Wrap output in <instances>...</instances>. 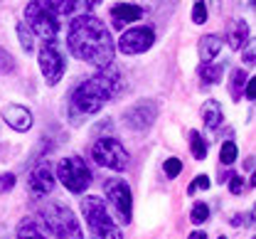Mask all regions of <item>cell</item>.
Wrapping results in <instances>:
<instances>
[{
    "mask_svg": "<svg viewBox=\"0 0 256 239\" xmlns=\"http://www.w3.org/2000/svg\"><path fill=\"white\" fill-rule=\"evenodd\" d=\"M82 214H84V222L92 232L94 239H124L116 220L108 214L106 202L96 195H86L82 200Z\"/></svg>",
    "mask_w": 256,
    "mask_h": 239,
    "instance_id": "cell-3",
    "label": "cell"
},
{
    "mask_svg": "<svg viewBox=\"0 0 256 239\" xmlns=\"http://www.w3.org/2000/svg\"><path fill=\"white\" fill-rule=\"evenodd\" d=\"M244 96H246V102H254L256 99V79H246V84H244Z\"/></svg>",
    "mask_w": 256,
    "mask_h": 239,
    "instance_id": "cell-31",
    "label": "cell"
},
{
    "mask_svg": "<svg viewBox=\"0 0 256 239\" xmlns=\"http://www.w3.org/2000/svg\"><path fill=\"white\" fill-rule=\"evenodd\" d=\"M188 239H207V234H204V232H192Z\"/></svg>",
    "mask_w": 256,
    "mask_h": 239,
    "instance_id": "cell-35",
    "label": "cell"
},
{
    "mask_svg": "<svg viewBox=\"0 0 256 239\" xmlns=\"http://www.w3.org/2000/svg\"><path fill=\"white\" fill-rule=\"evenodd\" d=\"M197 76H200L204 84H220V82H222V64L202 62V64L197 67Z\"/></svg>",
    "mask_w": 256,
    "mask_h": 239,
    "instance_id": "cell-19",
    "label": "cell"
},
{
    "mask_svg": "<svg viewBox=\"0 0 256 239\" xmlns=\"http://www.w3.org/2000/svg\"><path fill=\"white\" fill-rule=\"evenodd\" d=\"M143 18V8L133 5V2H116L111 8V20L116 30H124L128 22H138Z\"/></svg>",
    "mask_w": 256,
    "mask_h": 239,
    "instance_id": "cell-14",
    "label": "cell"
},
{
    "mask_svg": "<svg viewBox=\"0 0 256 239\" xmlns=\"http://www.w3.org/2000/svg\"><path fill=\"white\" fill-rule=\"evenodd\" d=\"M101 0H79V10H84V12H89L92 8H96Z\"/></svg>",
    "mask_w": 256,
    "mask_h": 239,
    "instance_id": "cell-33",
    "label": "cell"
},
{
    "mask_svg": "<svg viewBox=\"0 0 256 239\" xmlns=\"http://www.w3.org/2000/svg\"><path fill=\"white\" fill-rule=\"evenodd\" d=\"M236 156H239L236 143H234V140H224L222 150H220V160H222V166H232V163L236 160Z\"/></svg>",
    "mask_w": 256,
    "mask_h": 239,
    "instance_id": "cell-24",
    "label": "cell"
},
{
    "mask_svg": "<svg viewBox=\"0 0 256 239\" xmlns=\"http://www.w3.org/2000/svg\"><path fill=\"white\" fill-rule=\"evenodd\" d=\"M192 22L194 25H204L207 22V0H194V5H192Z\"/></svg>",
    "mask_w": 256,
    "mask_h": 239,
    "instance_id": "cell-26",
    "label": "cell"
},
{
    "mask_svg": "<svg viewBox=\"0 0 256 239\" xmlns=\"http://www.w3.org/2000/svg\"><path fill=\"white\" fill-rule=\"evenodd\" d=\"M190 220L192 224H204L210 220V205L207 202H194V207L190 212Z\"/></svg>",
    "mask_w": 256,
    "mask_h": 239,
    "instance_id": "cell-25",
    "label": "cell"
},
{
    "mask_svg": "<svg viewBox=\"0 0 256 239\" xmlns=\"http://www.w3.org/2000/svg\"><path fill=\"white\" fill-rule=\"evenodd\" d=\"M246 42H249V22L246 20H232V25L226 30V44L234 52H239Z\"/></svg>",
    "mask_w": 256,
    "mask_h": 239,
    "instance_id": "cell-15",
    "label": "cell"
},
{
    "mask_svg": "<svg viewBox=\"0 0 256 239\" xmlns=\"http://www.w3.org/2000/svg\"><path fill=\"white\" fill-rule=\"evenodd\" d=\"M124 89L121 72L114 64H106L96 72L94 76L84 79L69 99V121L72 126H82L86 118H92L104 108V104L114 96H118Z\"/></svg>",
    "mask_w": 256,
    "mask_h": 239,
    "instance_id": "cell-2",
    "label": "cell"
},
{
    "mask_svg": "<svg viewBox=\"0 0 256 239\" xmlns=\"http://www.w3.org/2000/svg\"><path fill=\"white\" fill-rule=\"evenodd\" d=\"M202 121H204V128L207 131H217L222 126L224 111H222V106H220V102L210 99V102L202 104Z\"/></svg>",
    "mask_w": 256,
    "mask_h": 239,
    "instance_id": "cell-17",
    "label": "cell"
},
{
    "mask_svg": "<svg viewBox=\"0 0 256 239\" xmlns=\"http://www.w3.org/2000/svg\"><path fill=\"white\" fill-rule=\"evenodd\" d=\"M156 42V32L146 25H136V28H128L126 32L121 34L118 40V50L124 54H143L153 47Z\"/></svg>",
    "mask_w": 256,
    "mask_h": 239,
    "instance_id": "cell-10",
    "label": "cell"
},
{
    "mask_svg": "<svg viewBox=\"0 0 256 239\" xmlns=\"http://www.w3.org/2000/svg\"><path fill=\"white\" fill-rule=\"evenodd\" d=\"M92 158L101 168H108V170H126L128 168V150L121 146V140L116 138L106 136V138H98L94 146H92Z\"/></svg>",
    "mask_w": 256,
    "mask_h": 239,
    "instance_id": "cell-7",
    "label": "cell"
},
{
    "mask_svg": "<svg viewBox=\"0 0 256 239\" xmlns=\"http://www.w3.org/2000/svg\"><path fill=\"white\" fill-rule=\"evenodd\" d=\"M37 62H40V72L50 86L62 82L64 72H66V60H64V52L60 50L57 42H42V47L37 52Z\"/></svg>",
    "mask_w": 256,
    "mask_h": 239,
    "instance_id": "cell-8",
    "label": "cell"
},
{
    "mask_svg": "<svg viewBox=\"0 0 256 239\" xmlns=\"http://www.w3.org/2000/svg\"><path fill=\"white\" fill-rule=\"evenodd\" d=\"M66 44L76 60H82L96 69L111 64L114 54H116V42L108 32V28L96 15H89V12H82L69 22Z\"/></svg>",
    "mask_w": 256,
    "mask_h": 239,
    "instance_id": "cell-1",
    "label": "cell"
},
{
    "mask_svg": "<svg viewBox=\"0 0 256 239\" xmlns=\"http://www.w3.org/2000/svg\"><path fill=\"white\" fill-rule=\"evenodd\" d=\"M162 172H165V178L175 180V178L182 172V160H180V158H168V160L162 163Z\"/></svg>",
    "mask_w": 256,
    "mask_h": 239,
    "instance_id": "cell-27",
    "label": "cell"
},
{
    "mask_svg": "<svg viewBox=\"0 0 256 239\" xmlns=\"http://www.w3.org/2000/svg\"><path fill=\"white\" fill-rule=\"evenodd\" d=\"M18 239H47V234L40 230V224L32 217H25L18 224Z\"/></svg>",
    "mask_w": 256,
    "mask_h": 239,
    "instance_id": "cell-20",
    "label": "cell"
},
{
    "mask_svg": "<svg viewBox=\"0 0 256 239\" xmlns=\"http://www.w3.org/2000/svg\"><path fill=\"white\" fill-rule=\"evenodd\" d=\"M54 178L62 182L64 188L72 192V195H82L89 185H92V170L86 166V160H82L79 156H66L57 163V172Z\"/></svg>",
    "mask_w": 256,
    "mask_h": 239,
    "instance_id": "cell-5",
    "label": "cell"
},
{
    "mask_svg": "<svg viewBox=\"0 0 256 239\" xmlns=\"http://www.w3.org/2000/svg\"><path fill=\"white\" fill-rule=\"evenodd\" d=\"M156 116H158V108H156L153 104L140 102V104H136V106H130L126 114H124V121H126V126L130 131L143 134V131H148V128L153 126Z\"/></svg>",
    "mask_w": 256,
    "mask_h": 239,
    "instance_id": "cell-11",
    "label": "cell"
},
{
    "mask_svg": "<svg viewBox=\"0 0 256 239\" xmlns=\"http://www.w3.org/2000/svg\"><path fill=\"white\" fill-rule=\"evenodd\" d=\"M212 2H214V8H217V5H220V0H212Z\"/></svg>",
    "mask_w": 256,
    "mask_h": 239,
    "instance_id": "cell-36",
    "label": "cell"
},
{
    "mask_svg": "<svg viewBox=\"0 0 256 239\" xmlns=\"http://www.w3.org/2000/svg\"><path fill=\"white\" fill-rule=\"evenodd\" d=\"M244 64H254V60H256V50H254V44L252 42H246L244 47Z\"/></svg>",
    "mask_w": 256,
    "mask_h": 239,
    "instance_id": "cell-32",
    "label": "cell"
},
{
    "mask_svg": "<svg viewBox=\"0 0 256 239\" xmlns=\"http://www.w3.org/2000/svg\"><path fill=\"white\" fill-rule=\"evenodd\" d=\"M44 224L50 230V234L57 239H84L82 234V227H79V220L76 214L62 202H52V205L44 210Z\"/></svg>",
    "mask_w": 256,
    "mask_h": 239,
    "instance_id": "cell-6",
    "label": "cell"
},
{
    "mask_svg": "<svg viewBox=\"0 0 256 239\" xmlns=\"http://www.w3.org/2000/svg\"><path fill=\"white\" fill-rule=\"evenodd\" d=\"M246 79H249V74H246L244 69H232V74H229V96H232L234 102H239V99L244 96V84H246Z\"/></svg>",
    "mask_w": 256,
    "mask_h": 239,
    "instance_id": "cell-18",
    "label": "cell"
},
{
    "mask_svg": "<svg viewBox=\"0 0 256 239\" xmlns=\"http://www.w3.org/2000/svg\"><path fill=\"white\" fill-rule=\"evenodd\" d=\"M15 32L20 37V47L25 50V54H34V34H32V30L28 28V22H18Z\"/></svg>",
    "mask_w": 256,
    "mask_h": 239,
    "instance_id": "cell-21",
    "label": "cell"
},
{
    "mask_svg": "<svg viewBox=\"0 0 256 239\" xmlns=\"http://www.w3.org/2000/svg\"><path fill=\"white\" fill-rule=\"evenodd\" d=\"M229 192H232V195H242V192H244V178H242V175L234 172V175L229 178Z\"/></svg>",
    "mask_w": 256,
    "mask_h": 239,
    "instance_id": "cell-29",
    "label": "cell"
},
{
    "mask_svg": "<svg viewBox=\"0 0 256 239\" xmlns=\"http://www.w3.org/2000/svg\"><path fill=\"white\" fill-rule=\"evenodd\" d=\"M57 15H74L79 10V0H47Z\"/></svg>",
    "mask_w": 256,
    "mask_h": 239,
    "instance_id": "cell-23",
    "label": "cell"
},
{
    "mask_svg": "<svg viewBox=\"0 0 256 239\" xmlns=\"http://www.w3.org/2000/svg\"><path fill=\"white\" fill-rule=\"evenodd\" d=\"M217 239H226V237H217Z\"/></svg>",
    "mask_w": 256,
    "mask_h": 239,
    "instance_id": "cell-37",
    "label": "cell"
},
{
    "mask_svg": "<svg viewBox=\"0 0 256 239\" xmlns=\"http://www.w3.org/2000/svg\"><path fill=\"white\" fill-rule=\"evenodd\" d=\"M54 185H57L54 170H52L50 163H44V160L37 163V166L30 170V175H28V188H30L32 195H37V198L50 195V192L54 190Z\"/></svg>",
    "mask_w": 256,
    "mask_h": 239,
    "instance_id": "cell-12",
    "label": "cell"
},
{
    "mask_svg": "<svg viewBox=\"0 0 256 239\" xmlns=\"http://www.w3.org/2000/svg\"><path fill=\"white\" fill-rule=\"evenodd\" d=\"M244 168H246L249 172L254 170V158H246V160H244Z\"/></svg>",
    "mask_w": 256,
    "mask_h": 239,
    "instance_id": "cell-34",
    "label": "cell"
},
{
    "mask_svg": "<svg viewBox=\"0 0 256 239\" xmlns=\"http://www.w3.org/2000/svg\"><path fill=\"white\" fill-rule=\"evenodd\" d=\"M2 121L12 128V131H20V134H25V131H30L32 128V114L30 108H25V106H20V104H8V106H2Z\"/></svg>",
    "mask_w": 256,
    "mask_h": 239,
    "instance_id": "cell-13",
    "label": "cell"
},
{
    "mask_svg": "<svg viewBox=\"0 0 256 239\" xmlns=\"http://www.w3.org/2000/svg\"><path fill=\"white\" fill-rule=\"evenodd\" d=\"M190 153L194 160H204L207 158V140L202 138L200 131H190Z\"/></svg>",
    "mask_w": 256,
    "mask_h": 239,
    "instance_id": "cell-22",
    "label": "cell"
},
{
    "mask_svg": "<svg viewBox=\"0 0 256 239\" xmlns=\"http://www.w3.org/2000/svg\"><path fill=\"white\" fill-rule=\"evenodd\" d=\"M25 22L32 30L34 37H40L42 42H57L60 34V20L57 12L50 8L47 0H30L25 8Z\"/></svg>",
    "mask_w": 256,
    "mask_h": 239,
    "instance_id": "cell-4",
    "label": "cell"
},
{
    "mask_svg": "<svg viewBox=\"0 0 256 239\" xmlns=\"http://www.w3.org/2000/svg\"><path fill=\"white\" fill-rule=\"evenodd\" d=\"M210 185H212V182H210L207 175H197L190 182V188H188V195H194L197 190H210Z\"/></svg>",
    "mask_w": 256,
    "mask_h": 239,
    "instance_id": "cell-28",
    "label": "cell"
},
{
    "mask_svg": "<svg viewBox=\"0 0 256 239\" xmlns=\"http://www.w3.org/2000/svg\"><path fill=\"white\" fill-rule=\"evenodd\" d=\"M222 52V37L220 34H202L197 44V54L202 62H212Z\"/></svg>",
    "mask_w": 256,
    "mask_h": 239,
    "instance_id": "cell-16",
    "label": "cell"
},
{
    "mask_svg": "<svg viewBox=\"0 0 256 239\" xmlns=\"http://www.w3.org/2000/svg\"><path fill=\"white\" fill-rule=\"evenodd\" d=\"M15 180H18V178H15L12 172H2V175H0V192H10V190L15 188Z\"/></svg>",
    "mask_w": 256,
    "mask_h": 239,
    "instance_id": "cell-30",
    "label": "cell"
},
{
    "mask_svg": "<svg viewBox=\"0 0 256 239\" xmlns=\"http://www.w3.org/2000/svg\"><path fill=\"white\" fill-rule=\"evenodd\" d=\"M104 195H106L108 205L114 210L116 220L124 222V224H128V222L133 220V198H130V188H128L124 180H116V178H114V180H106Z\"/></svg>",
    "mask_w": 256,
    "mask_h": 239,
    "instance_id": "cell-9",
    "label": "cell"
}]
</instances>
